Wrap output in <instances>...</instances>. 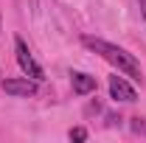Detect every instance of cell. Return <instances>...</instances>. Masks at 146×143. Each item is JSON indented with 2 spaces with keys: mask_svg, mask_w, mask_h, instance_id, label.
Instances as JSON below:
<instances>
[{
  "mask_svg": "<svg viewBox=\"0 0 146 143\" xmlns=\"http://www.w3.org/2000/svg\"><path fill=\"white\" fill-rule=\"evenodd\" d=\"M82 42H84V48H90L93 54H98L104 62H110L112 68H118V73H124V76L135 79V81H143V70H141L138 59L132 54H127L124 48L112 45L107 39H98V36H82Z\"/></svg>",
  "mask_w": 146,
  "mask_h": 143,
  "instance_id": "cell-1",
  "label": "cell"
},
{
  "mask_svg": "<svg viewBox=\"0 0 146 143\" xmlns=\"http://www.w3.org/2000/svg\"><path fill=\"white\" fill-rule=\"evenodd\" d=\"M14 54H17V65L23 68V73H25L28 79H36V81H42V79H45L42 68L36 65V59L31 56V51H28V45H25V39H23V36L14 39Z\"/></svg>",
  "mask_w": 146,
  "mask_h": 143,
  "instance_id": "cell-2",
  "label": "cell"
},
{
  "mask_svg": "<svg viewBox=\"0 0 146 143\" xmlns=\"http://www.w3.org/2000/svg\"><path fill=\"white\" fill-rule=\"evenodd\" d=\"M36 90H39V84H36V79H6L3 81V93L6 95H14V98H28V95H36Z\"/></svg>",
  "mask_w": 146,
  "mask_h": 143,
  "instance_id": "cell-3",
  "label": "cell"
},
{
  "mask_svg": "<svg viewBox=\"0 0 146 143\" xmlns=\"http://www.w3.org/2000/svg\"><path fill=\"white\" fill-rule=\"evenodd\" d=\"M110 98H115V101H135L138 98V93H135V87L129 84L124 76H110Z\"/></svg>",
  "mask_w": 146,
  "mask_h": 143,
  "instance_id": "cell-4",
  "label": "cell"
},
{
  "mask_svg": "<svg viewBox=\"0 0 146 143\" xmlns=\"http://www.w3.org/2000/svg\"><path fill=\"white\" fill-rule=\"evenodd\" d=\"M70 84H73V93L76 95H90L93 90H96V76L90 73H70Z\"/></svg>",
  "mask_w": 146,
  "mask_h": 143,
  "instance_id": "cell-5",
  "label": "cell"
},
{
  "mask_svg": "<svg viewBox=\"0 0 146 143\" xmlns=\"http://www.w3.org/2000/svg\"><path fill=\"white\" fill-rule=\"evenodd\" d=\"M70 140H87V129H84V126L70 129Z\"/></svg>",
  "mask_w": 146,
  "mask_h": 143,
  "instance_id": "cell-6",
  "label": "cell"
},
{
  "mask_svg": "<svg viewBox=\"0 0 146 143\" xmlns=\"http://www.w3.org/2000/svg\"><path fill=\"white\" fill-rule=\"evenodd\" d=\"M132 132H146V124H143V118H132Z\"/></svg>",
  "mask_w": 146,
  "mask_h": 143,
  "instance_id": "cell-7",
  "label": "cell"
},
{
  "mask_svg": "<svg viewBox=\"0 0 146 143\" xmlns=\"http://www.w3.org/2000/svg\"><path fill=\"white\" fill-rule=\"evenodd\" d=\"M141 3V14H143V20H146V0H138Z\"/></svg>",
  "mask_w": 146,
  "mask_h": 143,
  "instance_id": "cell-8",
  "label": "cell"
}]
</instances>
